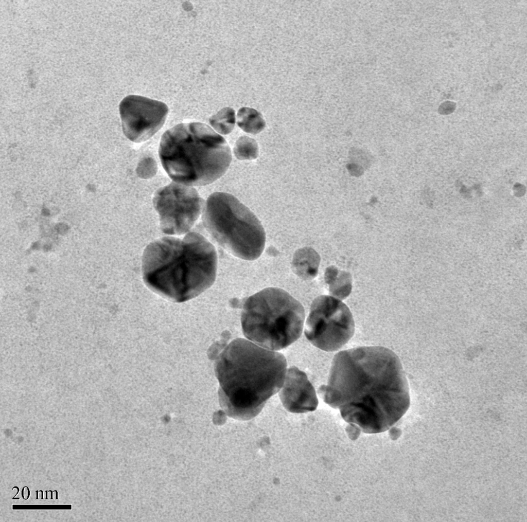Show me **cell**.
I'll return each instance as SVG.
<instances>
[{
	"label": "cell",
	"mask_w": 527,
	"mask_h": 522,
	"mask_svg": "<svg viewBox=\"0 0 527 522\" xmlns=\"http://www.w3.org/2000/svg\"><path fill=\"white\" fill-rule=\"evenodd\" d=\"M318 394L343 419L365 433L385 431L406 412L408 381L400 361L391 350L363 346L334 356L327 384Z\"/></svg>",
	"instance_id": "6da1fadb"
},
{
	"label": "cell",
	"mask_w": 527,
	"mask_h": 522,
	"mask_svg": "<svg viewBox=\"0 0 527 522\" xmlns=\"http://www.w3.org/2000/svg\"><path fill=\"white\" fill-rule=\"evenodd\" d=\"M286 369L282 353L244 338L234 339L220 354L215 365L221 408L236 420L255 417L282 388Z\"/></svg>",
	"instance_id": "7a4b0ae2"
},
{
	"label": "cell",
	"mask_w": 527,
	"mask_h": 522,
	"mask_svg": "<svg viewBox=\"0 0 527 522\" xmlns=\"http://www.w3.org/2000/svg\"><path fill=\"white\" fill-rule=\"evenodd\" d=\"M217 256L214 246L201 234L183 239L163 237L150 243L142 259L143 278L152 291L172 301L194 298L214 282Z\"/></svg>",
	"instance_id": "3957f363"
},
{
	"label": "cell",
	"mask_w": 527,
	"mask_h": 522,
	"mask_svg": "<svg viewBox=\"0 0 527 522\" xmlns=\"http://www.w3.org/2000/svg\"><path fill=\"white\" fill-rule=\"evenodd\" d=\"M162 166L175 183L209 184L222 176L232 160L225 139L201 122L182 123L166 131L159 147Z\"/></svg>",
	"instance_id": "277c9868"
},
{
	"label": "cell",
	"mask_w": 527,
	"mask_h": 522,
	"mask_svg": "<svg viewBox=\"0 0 527 522\" xmlns=\"http://www.w3.org/2000/svg\"><path fill=\"white\" fill-rule=\"evenodd\" d=\"M305 320L303 305L288 292L277 287L265 289L249 297L241 315L244 336L271 350H279L301 335Z\"/></svg>",
	"instance_id": "5b68a950"
},
{
	"label": "cell",
	"mask_w": 527,
	"mask_h": 522,
	"mask_svg": "<svg viewBox=\"0 0 527 522\" xmlns=\"http://www.w3.org/2000/svg\"><path fill=\"white\" fill-rule=\"evenodd\" d=\"M203 221L211 236L234 256L254 260L265 246V232L256 215L233 195L216 192L204 207Z\"/></svg>",
	"instance_id": "8992f818"
},
{
	"label": "cell",
	"mask_w": 527,
	"mask_h": 522,
	"mask_svg": "<svg viewBox=\"0 0 527 522\" xmlns=\"http://www.w3.org/2000/svg\"><path fill=\"white\" fill-rule=\"evenodd\" d=\"M354 332L352 314L340 300L322 295L313 300L304 333L314 346L325 351H337L349 340Z\"/></svg>",
	"instance_id": "52a82bcc"
},
{
	"label": "cell",
	"mask_w": 527,
	"mask_h": 522,
	"mask_svg": "<svg viewBox=\"0 0 527 522\" xmlns=\"http://www.w3.org/2000/svg\"><path fill=\"white\" fill-rule=\"evenodd\" d=\"M153 204L159 215L162 232L180 235L193 226L204 202L194 188L172 182L157 190Z\"/></svg>",
	"instance_id": "ba28073f"
},
{
	"label": "cell",
	"mask_w": 527,
	"mask_h": 522,
	"mask_svg": "<svg viewBox=\"0 0 527 522\" xmlns=\"http://www.w3.org/2000/svg\"><path fill=\"white\" fill-rule=\"evenodd\" d=\"M168 112L167 105L161 101L138 95L128 96L119 104L123 132L133 142H144L162 128Z\"/></svg>",
	"instance_id": "9c48e42d"
},
{
	"label": "cell",
	"mask_w": 527,
	"mask_h": 522,
	"mask_svg": "<svg viewBox=\"0 0 527 522\" xmlns=\"http://www.w3.org/2000/svg\"><path fill=\"white\" fill-rule=\"evenodd\" d=\"M279 395L284 407L291 412L313 411L318 405L315 391L306 373L294 366L286 371Z\"/></svg>",
	"instance_id": "30bf717a"
},
{
	"label": "cell",
	"mask_w": 527,
	"mask_h": 522,
	"mask_svg": "<svg viewBox=\"0 0 527 522\" xmlns=\"http://www.w3.org/2000/svg\"><path fill=\"white\" fill-rule=\"evenodd\" d=\"M320 261V256L312 248L306 247L300 248L293 255L292 270L303 279H311L317 275Z\"/></svg>",
	"instance_id": "8fae6325"
},
{
	"label": "cell",
	"mask_w": 527,
	"mask_h": 522,
	"mask_svg": "<svg viewBox=\"0 0 527 522\" xmlns=\"http://www.w3.org/2000/svg\"><path fill=\"white\" fill-rule=\"evenodd\" d=\"M325 280L329 284L330 291L333 296L340 299H344L350 293L352 288L350 275L344 272L339 271L333 267L327 268Z\"/></svg>",
	"instance_id": "7c38bea8"
},
{
	"label": "cell",
	"mask_w": 527,
	"mask_h": 522,
	"mask_svg": "<svg viewBox=\"0 0 527 522\" xmlns=\"http://www.w3.org/2000/svg\"><path fill=\"white\" fill-rule=\"evenodd\" d=\"M237 117V125L246 133L257 134L266 126L262 115L254 109L242 107L239 110Z\"/></svg>",
	"instance_id": "4fadbf2b"
},
{
	"label": "cell",
	"mask_w": 527,
	"mask_h": 522,
	"mask_svg": "<svg viewBox=\"0 0 527 522\" xmlns=\"http://www.w3.org/2000/svg\"><path fill=\"white\" fill-rule=\"evenodd\" d=\"M210 125L218 133L226 135L230 133L234 129L235 123V113L230 107H224L209 120Z\"/></svg>",
	"instance_id": "5bb4252c"
},
{
	"label": "cell",
	"mask_w": 527,
	"mask_h": 522,
	"mask_svg": "<svg viewBox=\"0 0 527 522\" xmlns=\"http://www.w3.org/2000/svg\"><path fill=\"white\" fill-rule=\"evenodd\" d=\"M234 153L236 158L240 160L254 159L258 155V144L251 137L241 136L235 143Z\"/></svg>",
	"instance_id": "9a60e30c"
},
{
	"label": "cell",
	"mask_w": 527,
	"mask_h": 522,
	"mask_svg": "<svg viewBox=\"0 0 527 522\" xmlns=\"http://www.w3.org/2000/svg\"><path fill=\"white\" fill-rule=\"evenodd\" d=\"M156 163L151 157L144 158L138 163L136 168V173L137 175L144 179L150 178L153 177L156 173Z\"/></svg>",
	"instance_id": "2e32d148"
}]
</instances>
